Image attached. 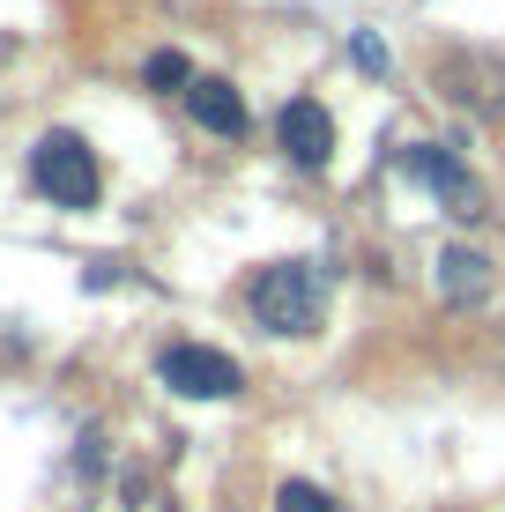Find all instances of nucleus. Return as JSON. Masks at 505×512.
Listing matches in <instances>:
<instances>
[{
	"label": "nucleus",
	"instance_id": "nucleus-1",
	"mask_svg": "<svg viewBox=\"0 0 505 512\" xmlns=\"http://www.w3.org/2000/svg\"><path fill=\"white\" fill-rule=\"evenodd\" d=\"M253 320L268 334H312L320 327V268H312V260H275V268H260Z\"/></svg>",
	"mask_w": 505,
	"mask_h": 512
},
{
	"label": "nucleus",
	"instance_id": "nucleus-2",
	"mask_svg": "<svg viewBox=\"0 0 505 512\" xmlns=\"http://www.w3.org/2000/svg\"><path fill=\"white\" fill-rule=\"evenodd\" d=\"M30 186L45 193V201L60 208H90L97 201V156L82 134H45L38 149H30Z\"/></svg>",
	"mask_w": 505,
	"mask_h": 512
},
{
	"label": "nucleus",
	"instance_id": "nucleus-3",
	"mask_svg": "<svg viewBox=\"0 0 505 512\" xmlns=\"http://www.w3.org/2000/svg\"><path fill=\"white\" fill-rule=\"evenodd\" d=\"M156 379L171 386V394H186V401H231L238 386V364L223 357V349H201V342H179V349H164L156 357Z\"/></svg>",
	"mask_w": 505,
	"mask_h": 512
},
{
	"label": "nucleus",
	"instance_id": "nucleus-4",
	"mask_svg": "<svg viewBox=\"0 0 505 512\" xmlns=\"http://www.w3.org/2000/svg\"><path fill=\"white\" fill-rule=\"evenodd\" d=\"M275 141L290 149V164L320 171V164H327V149H335V127H327V112H320L312 97H290L283 112H275Z\"/></svg>",
	"mask_w": 505,
	"mask_h": 512
},
{
	"label": "nucleus",
	"instance_id": "nucleus-5",
	"mask_svg": "<svg viewBox=\"0 0 505 512\" xmlns=\"http://www.w3.org/2000/svg\"><path fill=\"white\" fill-rule=\"evenodd\" d=\"M409 171H416V179H424L431 193H446V201H454V216H468V223L483 216V186L468 179V171H461L446 149H416V156H409Z\"/></svg>",
	"mask_w": 505,
	"mask_h": 512
},
{
	"label": "nucleus",
	"instance_id": "nucleus-6",
	"mask_svg": "<svg viewBox=\"0 0 505 512\" xmlns=\"http://www.w3.org/2000/svg\"><path fill=\"white\" fill-rule=\"evenodd\" d=\"M186 97H194V119L208 134H246V104H238L231 82H194Z\"/></svg>",
	"mask_w": 505,
	"mask_h": 512
},
{
	"label": "nucleus",
	"instance_id": "nucleus-7",
	"mask_svg": "<svg viewBox=\"0 0 505 512\" xmlns=\"http://www.w3.org/2000/svg\"><path fill=\"white\" fill-rule=\"evenodd\" d=\"M439 282H446V297H461V305H476L483 290H491V275H483V253H439Z\"/></svg>",
	"mask_w": 505,
	"mask_h": 512
},
{
	"label": "nucleus",
	"instance_id": "nucleus-8",
	"mask_svg": "<svg viewBox=\"0 0 505 512\" xmlns=\"http://www.w3.org/2000/svg\"><path fill=\"white\" fill-rule=\"evenodd\" d=\"M275 512H335V498L320 483H283L275 490Z\"/></svg>",
	"mask_w": 505,
	"mask_h": 512
},
{
	"label": "nucleus",
	"instance_id": "nucleus-9",
	"mask_svg": "<svg viewBox=\"0 0 505 512\" xmlns=\"http://www.w3.org/2000/svg\"><path fill=\"white\" fill-rule=\"evenodd\" d=\"M149 82H156V90H194V67H186L179 52H156V60H149Z\"/></svg>",
	"mask_w": 505,
	"mask_h": 512
},
{
	"label": "nucleus",
	"instance_id": "nucleus-10",
	"mask_svg": "<svg viewBox=\"0 0 505 512\" xmlns=\"http://www.w3.org/2000/svg\"><path fill=\"white\" fill-rule=\"evenodd\" d=\"M350 52H357V67H372V75H387V45H372V38H357Z\"/></svg>",
	"mask_w": 505,
	"mask_h": 512
}]
</instances>
